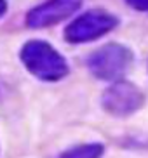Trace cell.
Returning a JSON list of instances; mask_svg holds the SVG:
<instances>
[{
    "label": "cell",
    "mask_w": 148,
    "mask_h": 158,
    "mask_svg": "<svg viewBox=\"0 0 148 158\" xmlns=\"http://www.w3.org/2000/svg\"><path fill=\"white\" fill-rule=\"evenodd\" d=\"M21 61L33 77L44 82H56L68 75L66 59L52 45L42 40H30L24 44L21 49Z\"/></svg>",
    "instance_id": "6da1fadb"
},
{
    "label": "cell",
    "mask_w": 148,
    "mask_h": 158,
    "mask_svg": "<svg viewBox=\"0 0 148 158\" xmlns=\"http://www.w3.org/2000/svg\"><path fill=\"white\" fill-rule=\"evenodd\" d=\"M117 26V18L105 10H89L65 30V38L72 44H84L107 35Z\"/></svg>",
    "instance_id": "3957f363"
},
{
    "label": "cell",
    "mask_w": 148,
    "mask_h": 158,
    "mask_svg": "<svg viewBox=\"0 0 148 158\" xmlns=\"http://www.w3.org/2000/svg\"><path fill=\"white\" fill-rule=\"evenodd\" d=\"M133 54L120 44H108L93 52L87 59L89 71L99 80H119L129 70Z\"/></svg>",
    "instance_id": "7a4b0ae2"
},
{
    "label": "cell",
    "mask_w": 148,
    "mask_h": 158,
    "mask_svg": "<svg viewBox=\"0 0 148 158\" xmlns=\"http://www.w3.org/2000/svg\"><path fill=\"white\" fill-rule=\"evenodd\" d=\"M5 10H7V4H5V0H0V18L5 14Z\"/></svg>",
    "instance_id": "ba28073f"
},
{
    "label": "cell",
    "mask_w": 148,
    "mask_h": 158,
    "mask_svg": "<svg viewBox=\"0 0 148 158\" xmlns=\"http://www.w3.org/2000/svg\"><path fill=\"white\" fill-rule=\"evenodd\" d=\"M136 10H148V0H125Z\"/></svg>",
    "instance_id": "52a82bcc"
},
{
    "label": "cell",
    "mask_w": 148,
    "mask_h": 158,
    "mask_svg": "<svg viewBox=\"0 0 148 158\" xmlns=\"http://www.w3.org/2000/svg\"><path fill=\"white\" fill-rule=\"evenodd\" d=\"M103 151H105L103 144H82V146H75L65 153H61L58 158H101Z\"/></svg>",
    "instance_id": "8992f818"
},
{
    "label": "cell",
    "mask_w": 148,
    "mask_h": 158,
    "mask_svg": "<svg viewBox=\"0 0 148 158\" xmlns=\"http://www.w3.org/2000/svg\"><path fill=\"white\" fill-rule=\"evenodd\" d=\"M82 5V0H47L42 5L32 9L26 16L30 28H46L68 19Z\"/></svg>",
    "instance_id": "5b68a950"
},
{
    "label": "cell",
    "mask_w": 148,
    "mask_h": 158,
    "mask_svg": "<svg viewBox=\"0 0 148 158\" xmlns=\"http://www.w3.org/2000/svg\"><path fill=\"white\" fill-rule=\"evenodd\" d=\"M143 92L131 82L119 80L105 90L101 104L105 111L113 116H129L143 106Z\"/></svg>",
    "instance_id": "277c9868"
}]
</instances>
